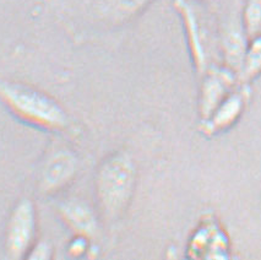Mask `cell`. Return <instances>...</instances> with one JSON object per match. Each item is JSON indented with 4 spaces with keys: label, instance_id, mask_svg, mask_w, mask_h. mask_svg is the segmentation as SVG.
<instances>
[{
    "label": "cell",
    "instance_id": "8992f818",
    "mask_svg": "<svg viewBox=\"0 0 261 260\" xmlns=\"http://www.w3.org/2000/svg\"><path fill=\"white\" fill-rule=\"evenodd\" d=\"M249 38L243 30L242 22H229L224 27L221 39V48L224 65L237 75L241 71L243 59L247 50Z\"/></svg>",
    "mask_w": 261,
    "mask_h": 260
},
{
    "label": "cell",
    "instance_id": "5bb4252c",
    "mask_svg": "<svg viewBox=\"0 0 261 260\" xmlns=\"http://www.w3.org/2000/svg\"><path fill=\"white\" fill-rule=\"evenodd\" d=\"M35 253H36V255H32V256H36L37 259H39V258L44 259V258H48V256L43 253H47L48 255H50V249L45 246L44 243H42V244H38V246H36Z\"/></svg>",
    "mask_w": 261,
    "mask_h": 260
},
{
    "label": "cell",
    "instance_id": "7c38bea8",
    "mask_svg": "<svg viewBox=\"0 0 261 260\" xmlns=\"http://www.w3.org/2000/svg\"><path fill=\"white\" fill-rule=\"evenodd\" d=\"M118 11L124 16H134L144 10L150 0H114Z\"/></svg>",
    "mask_w": 261,
    "mask_h": 260
},
{
    "label": "cell",
    "instance_id": "7a4b0ae2",
    "mask_svg": "<svg viewBox=\"0 0 261 260\" xmlns=\"http://www.w3.org/2000/svg\"><path fill=\"white\" fill-rule=\"evenodd\" d=\"M10 97L21 116L37 128L62 130L68 125L65 112L45 93L19 86L10 90Z\"/></svg>",
    "mask_w": 261,
    "mask_h": 260
},
{
    "label": "cell",
    "instance_id": "9c48e42d",
    "mask_svg": "<svg viewBox=\"0 0 261 260\" xmlns=\"http://www.w3.org/2000/svg\"><path fill=\"white\" fill-rule=\"evenodd\" d=\"M36 229L35 210L31 202H23L16 213L13 232V246L15 252L22 253L29 248Z\"/></svg>",
    "mask_w": 261,
    "mask_h": 260
},
{
    "label": "cell",
    "instance_id": "5b68a950",
    "mask_svg": "<svg viewBox=\"0 0 261 260\" xmlns=\"http://www.w3.org/2000/svg\"><path fill=\"white\" fill-rule=\"evenodd\" d=\"M249 98L248 85L241 84L238 91L230 92L226 98L218 105V107L212 112L207 119L202 120V130L206 134H216L230 128L239 117L242 116Z\"/></svg>",
    "mask_w": 261,
    "mask_h": 260
},
{
    "label": "cell",
    "instance_id": "52a82bcc",
    "mask_svg": "<svg viewBox=\"0 0 261 260\" xmlns=\"http://www.w3.org/2000/svg\"><path fill=\"white\" fill-rule=\"evenodd\" d=\"M76 171V162L70 153L59 151L50 157L43 169V188L49 190H56L65 186Z\"/></svg>",
    "mask_w": 261,
    "mask_h": 260
},
{
    "label": "cell",
    "instance_id": "9a60e30c",
    "mask_svg": "<svg viewBox=\"0 0 261 260\" xmlns=\"http://www.w3.org/2000/svg\"><path fill=\"white\" fill-rule=\"evenodd\" d=\"M204 2H210V3H212V2H217V0H204Z\"/></svg>",
    "mask_w": 261,
    "mask_h": 260
},
{
    "label": "cell",
    "instance_id": "6da1fadb",
    "mask_svg": "<svg viewBox=\"0 0 261 260\" xmlns=\"http://www.w3.org/2000/svg\"><path fill=\"white\" fill-rule=\"evenodd\" d=\"M134 184L135 168L127 155L117 153L101 166L97 178V198L107 219H117L125 210Z\"/></svg>",
    "mask_w": 261,
    "mask_h": 260
},
{
    "label": "cell",
    "instance_id": "4fadbf2b",
    "mask_svg": "<svg viewBox=\"0 0 261 260\" xmlns=\"http://www.w3.org/2000/svg\"><path fill=\"white\" fill-rule=\"evenodd\" d=\"M86 248H87V243H86V240H85V236L79 235L77 240H75L74 243L71 244L70 250H71V253L81 254V253L86 252Z\"/></svg>",
    "mask_w": 261,
    "mask_h": 260
},
{
    "label": "cell",
    "instance_id": "277c9868",
    "mask_svg": "<svg viewBox=\"0 0 261 260\" xmlns=\"http://www.w3.org/2000/svg\"><path fill=\"white\" fill-rule=\"evenodd\" d=\"M200 96V113L202 120L207 119L223 101L232 92L238 80V75L229 68L210 65L204 74Z\"/></svg>",
    "mask_w": 261,
    "mask_h": 260
},
{
    "label": "cell",
    "instance_id": "8fae6325",
    "mask_svg": "<svg viewBox=\"0 0 261 260\" xmlns=\"http://www.w3.org/2000/svg\"><path fill=\"white\" fill-rule=\"evenodd\" d=\"M241 22L248 38L261 33V0H245Z\"/></svg>",
    "mask_w": 261,
    "mask_h": 260
},
{
    "label": "cell",
    "instance_id": "ba28073f",
    "mask_svg": "<svg viewBox=\"0 0 261 260\" xmlns=\"http://www.w3.org/2000/svg\"><path fill=\"white\" fill-rule=\"evenodd\" d=\"M60 214L71 228L80 236H91L96 232V217L89 205L80 200H68L60 206Z\"/></svg>",
    "mask_w": 261,
    "mask_h": 260
},
{
    "label": "cell",
    "instance_id": "30bf717a",
    "mask_svg": "<svg viewBox=\"0 0 261 260\" xmlns=\"http://www.w3.org/2000/svg\"><path fill=\"white\" fill-rule=\"evenodd\" d=\"M261 74V33L250 38L245 50L241 71L238 74L239 83L248 85Z\"/></svg>",
    "mask_w": 261,
    "mask_h": 260
},
{
    "label": "cell",
    "instance_id": "3957f363",
    "mask_svg": "<svg viewBox=\"0 0 261 260\" xmlns=\"http://www.w3.org/2000/svg\"><path fill=\"white\" fill-rule=\"evenodd\" d=\"M173 7L183 23L188 49L194 68L202 75L210 66L207 37L198 11L189 0H173Z\"/></svg>",
    "mask_w": 261,
    "mask_h": 260
}]
</instances>
